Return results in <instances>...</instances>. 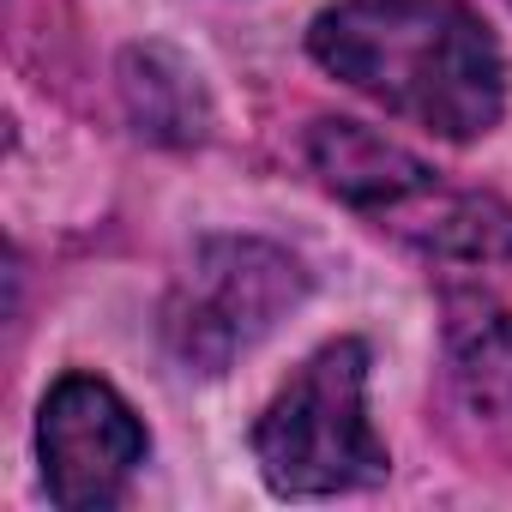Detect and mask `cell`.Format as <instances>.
I'll return each mask as SVG.
<instances>
[{"instance_id": "3957f363", "label": "cell", "mask_w": 512, "mask_h": 512, "mask_svg": "<svg viewBox=\"0 0 512 512\" xmlns=\"http://www.w3.org/2000/svg\"><path fill=\"white\" fill-rule=\"evenodd\" d=\"M253 464L284 500H320L386 482L392 452L368 416L362 338H332L290 374V386L253 422Z\"/></svg>"}, {"instance_id": "7a4b0ae2", "label": "cell", "mask_w": 512, "mask_h": 512, "mask_svg": "<svg viewBox=\"0 0 512 512\" xmlns=\"http://www.w3.org/2000/svg\"><path fill=\"white\" fill-rule=\"evenodd\" d=\"M308 163L332 199L362 211L374 229H392L404 247L446 266H500L512 260V205L494 193L446 187L440 169H428L398 139L326 115L308 127Z\"/></svg>"}, {"instance_id": "8992f818", "label": "cell", "mask_w": 512, "mask_h": 512, "mask_svg": "<svg viewBox=\"0 0 512 512\" xmlns=\"http://www.w3.org/2000/svg\"><path fill=\"white\" fill-rule=\"evenodd\" d=\"M121 97L139 121V133L163 139V145H193L211 121V103H205V85L199 73L169 55V49H127L121 55Z\"/></svg>"}, {"instance_id": "277c9868", "label": "cell", "mask_w": 512, "mask_h": 512, "mask_svg": "<svg viewBox=\"0 0 512 512\" xmlns=\"http://www.w3.org/2000/svg\"><path fill=\"white\" fill-rule=\"evenodd\" d=\"M308 296V266L260 235H205L163 296V344L187 374H223Z\"/></svg>"}, {"instance_id": "52a82bcc", "label": "cell", "mask_w": 512, "mask_h": 512, "mask_svg": "<svg viewBox=\"0 0 512 512\" xmlns=\"http://www.w3.org/2000/svg\"><path fill=\"white\" fill-rule=\"evenodd\" d=\"M452 356H458V380L482 404H494V392L512 386V320L482 302L476 314H464V302L452 296Z\"/></svg>"}, {"instance_id": "6da1fadb", "label": "cell", "mask_w": 512, "mask_h": 512, "mask_svg": "<svg viewBox=\"0 0 512 512\" xmlns=\"http://www.w3.org/2000/svg\"><path fill=\"white\" fill-rule=\"evenodd\" d=\"M308 55L452 145L488 139L506 115V55L464 0H338L308 25Z\"/></svg>"}, {"instance_id": "5b68a950", "label": "cell", "mask_w": 512, "mask_h": 512, "mask_svg": "<svg viewBox=\"0 0 512 512\" xmlns=\"http://www.w3.org/2000/svg\"><path fill=\"white\" fill-rule=\"evenodd\" d=\"M151 452L139 410L103 374H61L37 410L43 488L61 512H103L127 494Z\"/></svg>"}]
</instances>
